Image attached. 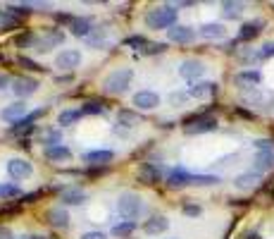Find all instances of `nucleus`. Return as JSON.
Masks as SVG:
<instances>
[{
	"label": "nucleus",
	"instance_id": "nucleus-16",
	"mask_svg": "<svg viewBox=\"0 0 274 239\" xmlns=\"http://www.w3.org/2000/svg\"><path fill=\"white\" fill-rule=\"evenodd\" d=\"M167 39L172 41V43H191V41L196 39V29L184 26V24H177V26H172L167 32Z\"/></svg>",
	"mask_w": 274,
	"mask_h": 239
},
{
	"label": "nucleus",
	"instance_id": "nucleus-3",
	"mask_svg": "<svg viewBox=\"0 0 274 239\" xmlns=\"http://www.w3.org/2000/svg\"><path fill=\"white\" fill-rule=\"evenodd\" d=\"M117 211H119V215H122L124 220L133 223V220L143 213V199L136 194V191H124V194L119 196V201H117Z\"/></svg>",
	"mask_w": 274,
	"mask_h": 239
},
{
	"label": "nucleus",
	"instance_id": "nucleus-37",
	"mask_svg": "<svg viewBox=\"0 0 274 239\" xmlns=\"http://www.w3.org/2000/svg\"><path fill=\"white\" fill-rule=\"evenodd\" d=\"M8 10L12 17H26L33 12V5H10Z\"/></svg>",
	"mask_w": 274,
	"mask_h": 239
},
{
	"label": "nucleus",
	"instance_id": "nucleus-2",
	"mask_svg": "<svg viewBox=\"0 0 274 239\" xmlns=\"http://www.w3.org/2000/svg\"><path fill=\"white\" fill-rule=\"evenodd\" d=\"M133 81V70L131 67H119V70L110 72L108 77L102 79V91L110 96H122L129 91Z\"/></svg>",
	"mask_w": 274,
	"mask_h": 239
},
{
	"label": "nucleus",
	"instance_id": "nucleus-24",
	"mask_svg": "<svg viewBox=\"0 0 274 239\" xmlns=\"http://www.w3.org/2000/svg\"><path fill=\"white\" fill-rule=\"evenodd\" d=\"M272 167H274V153L272 151H258V156L253 160V172L262 175V172H269Z\"/></svg>",
	"mask_w": 274,
	"mask_h": 239
},
{
	"label": "nucleus",
	"instance_id": "nucleus-19",
	"mask_svg": "<svg viewBox=\"0 0 274 239\" xmlns=\"http://www.w3.org/2000/svg\"><path fill=\"white\" fill-rule=\"evenodd\" d=\"M112 160H115V151H105V148L84 153V163H88V165H110Z\"/></svg>",
	"mask_w": 274,
	"mask_h": 239
},
{
	"label": "nucleus",
	"instance_id": "nucleus-29",
	"mask_svg": "<svg viewBox=\"0 0 274 239\" xmlns=\"http://www.w3.org/2000/svg\"><path fill=\"white\" fill-rule=\"evenodd\" d=\"M133 230H136V223L122 220V223L112 225V230H110V234H112V237H117V239H126V237H131V234H133Z\"/></svg>",
	"mask_w": 274,
	"mask_h": 239
},
{
	"label": "nucleus",
	"instance_id": "nucleus-51",
	"mask_svg": "<svg viewBox=\"0 0 274 239\" xmlns=\"http://www.w3.org/2000/svg\"><path fill=\"white\" fill-rule=\"evenodd\" d=\"M272 196H274V194H272Z\"/></svg>",
	"mask_w": 274,
	"mask_h": 239
},
{
	"label": "nucleus",
	"instance_id": "nucleus-27",
	"mask_svg": "<svg viewBox=\"0 0 274 239\" xmlns=\"http://www.w3.org/2000/svg\"><path fill=\"white\" fill-rule=\"evenodd\" d=\"M260 182V175L258 172H241V175H236V180H234V187L236 189H253V187H255V184Z\"/></svg>",
	"mask_w": 274,
	"mask_h": 239
},
{
	"label": "nucleus",
	"instance_id": "nucleus-7",
	"mask_svg": "<svg viewBox=\"0 0 274 239\" xmlns=\"http://www.w3.org/2000/svg\"><path fill=\"white\" fill-rule=\"evenodd\" d=\"M79 65H81V50H77V48H67L62 53H57V57H55V67L57 70L72 72Z\"/></svg>",
	"mask_w": 274,
	"mask_h": 239
},
{
	"label": "nucleus",
	"instance_id": "nucleus-9",
	"mask_svg": "<svg viewBox=\"0 0 274 239\" xmlns=\"http://www.w3.org/2000/svg\"><path fill=\"white\" fill-rule=\"evenodd\" d=\"M39 81L36 79H29V77H17L15 81H12V91H15V96L19 98V101H24V98H29V96H33L36 91H39Z\"/></svg>",
	"mask_w": 274,
	"mask_h": 239
},
{
	"label": "nucleus",
	"instance_id": "nucleus-5",
	"mask_svg": "<svg viewBox=\"0 0 274 239\" xmlns=\"http://www.w3.org/2000/svg\"><path fill=\"white\" fill-rule=\"evenodd\" d=\"M8 175L12 177L15 182H22V180L33 175V165L24 158H12V160H8Z\"/></svg>",
	"mask_w": 274,
	"mask_h": 239
},
{
	"label": "nucleus",
	"instance_id": "nucleus-47",
	"mask_svg": "<svg viewBox=\"0 0 274 239\" xmlns=\"http://www.w3.org/2000/svg\"><path fill=\"white\" fill-rule=\"evenodd\" d=\"M3 26H5V29H15V26H19V19H5V24H3Z\"/></svg>",
	"mask_w": 274,
	"mask_h": 239
},
{
	"label": "nucleus",
	"instance_id": "nucleus-1",
	"mask_svg": "<svg viewBox=\"0 0 274 239\" xmlns=\"http://www.w3.org/2000/svg\"><path fill=\"white\" fill-rule=\"evenodd\" d=\"M177 17H179V10L174 5H162L146 15V26L155 32H169L172 26H177Z\"/></svg>",
	"mask_w": 274,
	"mask_h": 239
},
{
	"label": "nucleus",
	"instance_id": "nucleus-15",
	"mask_svg": "<svg viewBox=\"0 0 274 239\" xmlns=\"http://www.w3.org/2000/svg\"><path fill=\"white\" fill-rule=\"evenodd\" d=\"M64 43V32L62 29H48L43 39L39 41V53H48L53 46H62Z\"/></svg>",
	"mask_w": 274,
	"mask_h": 239
},
{
	"label": "nucleus",
	"instance_id": "nucleus-44",
	"mask_svg": "<svg viewBox=\"0 0 274 239\" xmlns=\"http://www.w3.org/2000/svg\"><path fill=\"white\" fill-rule=\"evenodd\" d=\"M81 239H110V234H105V232H100V230H93V232H84Z\"/></svg>",
	"mask_w": 274,
	"mask_h": 239
},
{
	"label": "nucleus",
	"instance_id": "nucleus-30",
	"mask_svg": "<svg viewBox=\"0 0 274 239\" xmlns=\"http://www.w3.org/2000/svg\"><path fill=\"white\" fill-rule=\"evenodd\" d=\"M124 46L133 48V50H146V48L150 46V41L146 39V36H141V34H133V36H126L124 39Z\"/></svg>",
	"mask_w": 274,
	"mask_h": 239
},
{
	"label": "nucleus",
	"instance_id": "nucleus-21",
	"mask_svg": "<svg viewBox=\"0 0 274 239\" xmlns=\"http://www.w3.org/2000/svg\"><path fill=\"white\" fill-rule=\"evenodd\" d=\"M60 201H62L64 206H81V203L88 201V194L84 189H79V187H70V189L62 191Z\"/></svg>",
	"mask_w": 274,
	"mask_h": 239
},
{
	"label": "nucleus",
	"instance_id": "nucleus-35",
	"mask_svg": "<svg viewBox=\"0 0 274 239\" xmlns=\"http://www.w3.org/2000/svg\"><path fill=\"white\" fill-rule=\"evenodd\" d=\"M81 112H84V115H100L102 103L100 101H86V103L81 105Z\"/></svg>",
	"mask_w": 274,
	"mask_h": 239
},
{
	"label": "nucleus",
	"instance_id": "nucleus-50",
	"mask_svg": "<svg viewBox=\"0 0 274 239\" xmlns=\"http://www.w3.org/2000/svg\"><path fill=\"white\" fill-rule=\"evenodd\" d=\"M26 239H46V237H41V234H36V237H26Z\"/></svg>",
	"mask_w": 274,
	"mask_h": 239
},
{
	"label": "nucleus",
	"instance_id": "nucleus-32",
	"mask_svg": "<svg viewBox=\"0 0 274 239\" xmlns=\"http://www.w3.org/2000/svg\"><path fill=\"white\" fill-rule=\"evenodd\" d=\"M219 184L217 175H193L191 177V187H215Z\"/></svg>",
	"mask_w": 274,
	"mask_h": 239
},
{
	"label": "nucleus",
	"instance_id": "nucleus-12",
	"mask_svg": "<svg viewBox=\"0 0 274 239\" xmlns=\"http://www.w3.org/2000/svg\"><path fill=\"white\" fill-rule=\"evenodd\" d=\"M191 177L193 172H188L184 167H172L169 172H167V187H172V189H181V187H191Z\"/></svg>",
	"mask_w": 274,
	"mask_h": 239
},
{
	"label": "nucleus",
	"instance_id": "nucleus-46",
	"mask_svg": "<svg viewBox=\"0 0 274 239\" xmlns=\"http://www.w3.org/2000/svg\"><path fill=\"white\" fill-rule=\"evenodd\" d=\"M191 96L184 91V94H169V103H174V105H179V103H184V101H188Z\"/></svg>",
	"mask_w": 274,
	"mask_h": 239
},
{
	"label": "nucleus",
	"instance_id": "nucleus-49",
	"mask_svg": "<svg viewBox=\"0 0 274 239\" xmlns=\"http://www.w3.org/2000/svg\"><path fill=\"white\" fill-rule=\"evenodd\" d=\"M5 84H10V77H8V74H3V77H0V88H5Z\"/></svg>",
	"mask_w": 274,
	"mask_h": 239
},
{
	"label": "nucleus",
	"instance_id": "nucleus-11",
	"mask_svg": "<svg viewBox=\"0 0 274 239\" xmlns=\"http://www.w3.org/2000/svg\"><path fill=\"white\" fill-rule=\"evenodd\" d=\"M139 110H155L157 105H160V96L155 91H148V88H143L139 94H133V101H131Z\"/></svg>",
	"mask_w": 274,
	"mask_h": 239
},
{
	"label": "nucleus",
	"instance_id": "nucleus-25",
	"mask_svg": "<svg viewBox=\"0 0 274 239\" xmlns=\"http://www.w3.org/2000/svg\"><path fill=\"white\" fill-rule=\"evenodd\" d=\"M198 34H200L203 39H224V36H227V26L219 24V22H208L198 29Z\"/></svg>",
	"mask_w": 274,
	"mask_h": 239
},
{
	"label": "nucleus",
	"instance_id": "nucleus-18",
	"mask_svg": "<svg viewBox=\"0 0 274 239\" xmlns=\"http://www.w3.org/2000/svg\"><path fill=\"white\" fill-rule=\"evenodd\" d=\"M217 94V84L215 81H196V84H191L188 86V96L191 98H210V96Z\"/></svg>",
	"mask_w": 274,
	"mask_h": 239
},
{
	"label": "nucleus",
	"instance_id": "nucleus-34",
	"mask_svg": "<svg viewBox=\"0 0 274 239\" xmlns=\"http://www.w3.org/2000/svg\"><path fill=\"white\" fill-rule=\"evenodd\" d=\"M0 196H5V199H15V196H22V189H19V184H15V182L0 184Z\"/></svg>",
	"mask_w": 274,
	"mask_h": 239
},
{
	"label": "nucleus",
	"instance_id": "nucleus-10",
	"mask_svg": "<svg viewBox=\"0 0 274 239\" xmlns=\"http://www.w3.org/2000/svg\"><path fill=\"white\" fill-rule=\"evenodd\" d=\"M260 81H262V72H258V70H243V72H238V74L234 77V84L241 88V91L258 88Z\"/></svg>",
	"mask_w": 274,
	"mask_h": 239
},
{
	"label": "nucleus",
	"instance_id": "nucleus-38",
	"mask_svg": "<svg viewBox=\"0 0 274 239\" xmlns=\"http://www.w3.org/2000/svg\"><path fill=\"white\" fill-rule=\"evenodd\" d=\"M269 57H274V41L262 43V48L258 50V60H269Z\"/></svg>",
	"mask_w": 274,
	"mask_h": 239
},
{
	"label": "nucleus",
	"instance_id": "nucleus-48",
	"mask_svg": "<svg viewBox=\"0 0 274 239\" xmlns=\"http://www.w3.org/2000/svg\"><path fill=\"white\" fill-rule=\"evenodd\" d=\"M241 239H262V237H260L258 232H246V234H243Z\"/></svg>",
	"mask_w": 274,
	"mask_h": 239
},
{
	"label": "nucleus",
	"instance_id": "nucleus-6",
	"mask_svg": "<svg viewBox=\"0 0 274 239\" xmlns=\"http://www.w3.org/2000/svg\"><path fill=\"white\" fill-rule=\"evenodd\" d=\"M136 177H139V182H143V184H160L164 180V170L160 165H155V163H143V165L139 167Z\"/></svg>",
	"mask_w": 274,
	"mask_h": 239
},
{
	"label": "nucleus",
	"instance_id": "nucleus-28",
	"mask_svg": "<svg viewBox=\"0 0 274 239\" xmlns=\"http://www.w3.org/2000/svg\"><path fill=\"white\" fill-rule=\"evenodd\" d=\"M81 117H84L81 108H70V110H62L57 115V125H60V127H70V125H77Z\"/></svg>",
	"mask_w": 274,
	"mask_h": 239
},
{
	"label": "nucleus",
	"instance_id": "nucleus-31",
	"mask_svg": "<svg viewBox=\"0 0 274 239\" xmlns=\"http://www.w3.org/2000/svg\"><path fill=\"white\" fill-rule=\"evenodd\" d=\"M241 10H243V3H222V15L227 19H238L241 17Z\"/></svg>",
	"mask_w": 274,
	"mask_h": 239
},
{
	"label": "nucleus",
	"instance_id": "nucleus-22",
	"mask_svg": "<svg viewBox=\"0 0 274 239\" xmlns=\"http://www.w3.org/2000/svg\"><path fill=\"white\" fill-rule=\"evenodd\" d=\"M46 220L48 225H53L57 230H64L70 225V213H67V208H48Z\"/></svg>",
	"mask_w": 274,
	"mask_h": 239
},
{
	"label": "nucleus",
	"instance_id": "nucleus-26",
	"mask_svg": "<svg viewBox=\"0 0 274 239\" xmlns=\"http://www.w3.org/2000/svg\"><path fill=\"white\" fill-rule=\"evenodd\" d=\"M43 156H46L48 160H53V163H64V160L72 158V151L67 148V146H46L43 148Z\"/></svg>",
	"mask_w": 274,
	"mask_h": 239
},
{
	"label": "nucleus",
	"instance_id": "nucleus-33",
	"mask_svg": "<svg viewBox=\"0 0 274 239\" xmlns=\"http://www.w3.org/2000/svg\"><path fill=\"white\" fill-rule=\"evenodd\" d=\"M60 141H62V132L48 127L46 134H43V143H46V146H60Z\"/></svg>",
	"mask_w": 274,
	"mask_h": 239
},
{
	"label": "nucleus",
	"instance_id": "nucleus-17",
	"mask_svg": "<svg viewBox=\"0 0 274 239\" xmlns=\"http://www.w3.org/2000/svg\"><path fill=\"white\" fill-rule=\"evenodd\" d=\"M70 32H72V36H77V39H88L91 32H93V22H91L88 17H74L70 22Z\"/></svg>",
	"mask_w": 274,
	"mask_h": 239
},
{
	"label": "nucleus",
	"instance_id": "nucleus-40",
	"mask_svg": "<svg viewBox=\"0 0 274 239\" xmlns=\"http://www.w3.org/2000/svg\"><path fill=\"white\" fill-rule=\"evenodd\" d=\"M181 213L188 215V218H198V215L203 213V208L198 206V203H188V201H186V203L181 206Z\"/></svg>",
	"mask_w": 274,
	"mask_h": 239
},
{
	"label": "nucleus",
	"instance_id": "nucleus-43",
	"mask_svg": "<svg viewBox=\"0 0 274 239\" xmlns=\"http://www.w3.org/2000/svg\"><path fill=\"white\" fill-rule=\"evenodd\" d=\"M167 50V43H150L143 53H148V55H157V53H164Z\"/></svg>",
	"mask_w": 274,
	"mask_h": 239
},
{
	"label": "nucleus",
	"instance_id": "nucleus-42",
	"mask_svg": "<svg viewBox=\"0 0 274 239\" xmlns=\"http://www.w3.org/2000/svg\"><path fill=\"white\" fill-rule=\"evenodd\" d=\"M17 63L22 65L24 70H43V67H41V65L36 63V60H31V57H24V55H22L19 60H17Z\"/></svg>",
	"mask_w": 274,
	"mask_h": 239
},
{
	"label": "nucleus",
	"instance_id": "nucleus-39",
	"mask_svg": "<svg viewBox=\"0 0 274 239\" xmlns=\"http://www.w3.org/2000/svg\"><path fill=\"white\" fill-rule=\"evenodd\" d=\"M119 125H124V127H136V115H133V112H129V110H122L119 112Z\"/></svg>",
	"mask_w": 274,
	"mask_h": 239
},
{
	"label": "nucleus",
	"instance_id": "nucleus-4",
	"mask_svg": "<svg viewBox=\"0 0 274 239\" xmlns=\"http://www.w3.org/2000/svg\"><path fill=\"white\" fill-rule=\"evenodd\" d=\"M219 125H217V120L210 117V115H191V117L184 120V132L191 136H196V134H208V132H215Z\"/></svg>",
	"mask_w": 274,
	"mask_h": 239
},
{
	"label": "nucleus",
	"instance_id": "nucleus-45",
	"mask_svg": "<svg viewBox=\"0 0 274 239\" xmlns=\"http://www.w3.org/2000/svg\"><path fill=\"white\" fill-rule=\"evenodd\" d=\"M258 151H272V141L269 139H255V143H253Z\"/></svg>",
	"mask_w": 274,
	"mask_h": 239
},
{
	"label": "nucleus",
	"instance_id": "nucleus-13",
	"mask_svg": "<svg viewBox=\"0 0 274 239\" xmlns=\"http://www.w3.org/2000/svg\"><path fill=\"white\" fill-rule=\"evenodd\" d=\"M169 230V220L164 218V215L155 213V215H150L148 220L143 223V232L146 234H150V237H157V234H164V232Z\"/></svg>",
	"mask_w": 274,
	"mask_h": 239
},
{
	"label": "nucleus",
	"instance_id": "nucleus-14",
	"mask_svg": "<svg viewBox=\"0 0 274 239\" xmlns=\"http://www.w3.org/2000/svg\"><path fill=\"white\" fill-rule=\"evenodd\" d=\"M22 117H26V103H24V101H15L12 105H5V108L0 110V120H3V122H10V125L19 122Z\"/></svg>",
	"mask_w": 274,
	"mask_h": 239
},
{
	"label": "nucleus",
	"instance_id": "nucleus-20",
	"mask_svg": "<svg viewBox=\"0 0 274 239\" xmlns=\"http://www.w3.org/2000/svg\"><path fill=\"white\" fill-rule=\"evenodd\" d=\"M43 115V110H36V112H31V115H26V117H22L19 122H15L12 127H10V134H29V132H33V122Z\"/></svg>",
	"mask_w": 274,
	"mask_h": 239
},
{
	"label": "nucleus",
	"instance_id": "nucleus-41",
	"mask_svg": "<svg viewBox=\"0 0 274 239\" xmlns=\"http://www.w3.org/2000/svg\"><path fill=\"white\" fill-rule=\"evenodd\" d=\"M33 43H39V39H36L31 32H26V34H22V36H17V46H19V48L33 46Z\"/></svg>",
	"mask_w": 274,
	"mask_h": 239
},
{
	"label": "nucleus",
	"instance_id": "nucleus-23",
	"mask_svg": "<svg viewBox=\"0 0 274 239\" xmlns=\"http://www.w3.org/2000/svg\"><path fill=\"white\" fill-rule=\"evenodd\" d=\"M262 29H265V22H262V19L243 22V24H241V32H238V39H241V41H253V39H258Z\"/></svg>",
	"mask_w": 274,
	"mask_h": 239
},
{
	"label": "nucleus",
	"instance_id": "nucleus-8",
	"mask_svg": "<svg viewBox=\"0 0 274 239\" xmlns=\"http://www.w3.org/2000/svg\"><path fill=\"white\" fill-rule=\"evenodd\" d=\"M179 74L186 81H193V84H196V79H200V77L205 74V63H203V60H196V57L184 60L181 67H179Z\"/></svg>",
	"mask_w": 274,
	"mask_h": 239
},
{
	"label": "nucleus",
	"instance_id": "nucleus-36",
	"mask_svg": "<svg viewBox=\"0 0 274 239\" xmlns=\"http://www.w3.org/2000/svg\"><path fill=\"white\" fill-rule=\"evenodd\" d=\"M88 43H91V48H102L105 46V32L102 29H93L91 36H88Z\"/></svg>",
	"mask_w": 274,
	"mask_h": 239
}]
</instances>
